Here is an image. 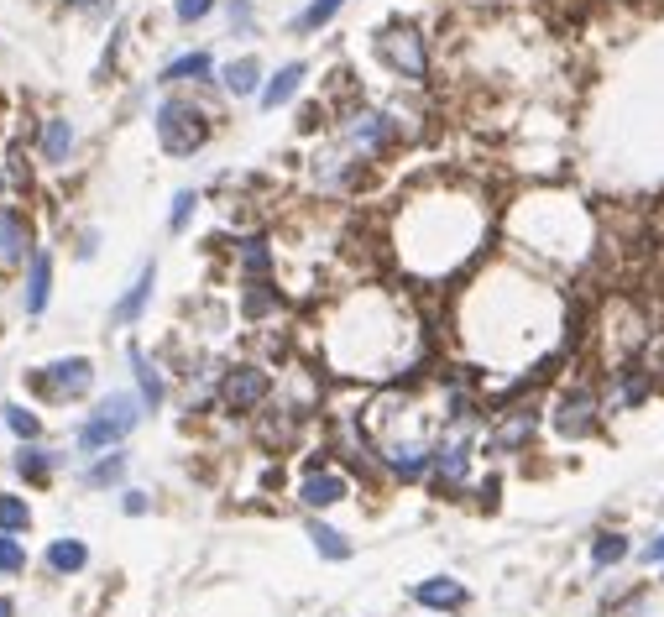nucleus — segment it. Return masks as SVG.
Here are the masks:
<instances>
[{
    "label": "nucleus",
    "mask_w": 664,
    "mask_h": 617,
    "mask_svg": "<svg viewBox=\"0 0 664 617\" xmlns=\"http://www.w3.org/2000/svg\"><path fill=\"white\" fill-rule=\"evenodd\" d=\"M210 11H215V0H178L173 6V16L183 21V27H194V21H204Z\"/></svg>",
    "instance_id": "e433bc0d"
},
{
    "label": "nucleus",
    "mask_w": 664,
    "mask_h": 617,
    "mask_svg": "<svg viewBox=\"0 0 664 617\" xmlns=\"http://www.w3.org/2000/svg\"><path fill=\"white\" fill-rule=\"evenodd\" d=\"M231 27H251V6H246V0H236V6H231Z\"/></svg>",
    "instance_id": "58836bf2"
},
{
    "label": "nucleus",
    "mask_w": 664,
    "mask_h": 617,
    "mask_svg": "<svg viewBox=\"0 0 664 617\" xmlns=\"http://www.w3.org/2000/svg\"><path fill=\"white\" fill-rule=\"evenodd\" d=\"M419 356V330L387 293H356L346 309H335L330 325V361L351 377H393L408 372Z\"/></svg>",
    "instance_id": "f03ea898"
},
{
    "label": "nucleus",
    "mask_w": 664,
    "mask_h": 617,
    "mask_svg": "<svg viewBox=\"0 0 664 617\" xmlns=\"http://www.w3.org/2000/svg\"><path fill=\"white\" fill-rule=\"evenodd\" d=\"M471 482V434H466V419L450 424V434H440L434 445V466H429V487L440 497H455Z\"/></svg>",
    "instance_id": "423d86ee"
},
{
    "label": "nucleus",
    "mask_w": 664,
    "mask_h": 617,
    "mask_svg": "<svg viewBox=\"0 0 664 617\" xmlns=\"http://www.w3.org/2000/svg\"><path fill=\"white\" fill-rule=\"evenodd\" d=\"M644 560H664V534H659V539H649V544H644Z\"/></svg>",
    "instance_id": "ea45409f"
},
{
    "label": "nucleus",
    "mask_w": 664,
    "mask_h": 617,
    "mask_svg": "<svg viewBox=\"0 0 664 617\" xmlns=\"http://www.w3.org/2000/svg\"><path fill=\"white\" fill-rule=\"evenodd\" d=\"M152 126H157V147L168 157H194L204 142H210V110H199L194 100H163L152 110Z\"/></svg>",
    "instance_id": "20e7f679"
},
{
    "label": "nucleus",
    "mask_w": 664,
    "mask_h": 617,
    "mask_svg": "<svg viewBox=\"0 0 664 617\" xmlns=\"http://www.w3.org/2000/svg\"><path fill=\"white\" fill-rule=\"evenodd\" d=\"M37 257L32 246V220L16 210V204H0V272H16Z\"/></svg>",
    "instance_id": "9b49d317"
},
{
    "label": "nucleus",
    "mask_w": 664,
    "mask_h": 617,
    "mask_svg": "<svg viewBox=\"0 0 664 617\" xmlns=\"http://www.w3.org/2000/svg\"><path fill=\"white\" fill-rule=\"evenodd\" d=\"M142 414H147L142 393H110V398H100L95 414L79 424L74 445H79L84 455H110V445H121L126 434L142 424Z\"/></svg>",
    "instance_id": "7ed1b4c3"
},
{
    "label": "nucleus",
    "mask_w": 664,
    "mask_h": 617,
    "mask_svg": "<svg viewBox=\"0 0 664 617\" xmlns=\"http://www.w3.org/2000/svg\"><path fill=\"white\" fill-rule=\"evenodd\" d=\"M53 299V257L48 251H37V257L27 262V288H21V309L27 314H42Z\"/></svg>",
    "instance_id": "dca6fc26"
},
{
    "label": "nucleus",
    "mask_w": 664,
    "mask_h": 617,
    "mask_svg": "<svg viewBox=\"0 0 664 617\" xmlns=\"http://www.w3.org/2000/svg\"><path fill=\"white\" fill-rule=\"evenodd\" d=\"M267 267H272V246L262 236L241 241V272H246V283H267Z\"/></svg>",
    "instance_id": "a878e982"
},
{
    "label": "nucleus",
    "mask_w": 664,
    "mask_h": 617,
    "mask_svg": "<svg viewBox=\"0 0 664 617\" xmlns=\"http://www.w3.org/2000/svg\"><path fill=\"white\" fill-rule=\"evenodd\" d=\"M121 508H126L131 518H142V513H147V492H126V497H121Z\"/></svg>",
    "instance_id": "4c0bfd02"
},
{
    "label": "nucleus",
    "mask_w": 664,
    "mask_h": 617,
    "mask_svg": "<svg viewBox=\"0 0 664 617\" xmlns=\"http://www.w3.org/2000/svg\"><path fill=\"white\" fill-rule=\"evenodd\" d=\"M414 602L429 607V612H455V607H466V586L455 576H429V581L414 586Z\"/></svg>",
    "instance_id": "f3484780"
},
{
    "label": "nucleus",
    "mask_w": 664,
    "mask_h": 617,
    "mask_svg": "<svg viewBox=\"0 0 664 617\" xmlns=\"http://www.w3.org/2000/svg\"><path fill=\"white\" fill-rule=\"evenodd\" d=\"M309 539H314V550L325 560H351V539L340 529H330V523H309Z\"/></svg>",
    "instance_id": "c756f323"
},
{
    "label": "nucleus",
    "mask_w": 664,
    "mask_h": 617,
    "mask_svg": "<svg viewBox=\"0 0 664 617\" xmlns=\"http://www.w3.org/2000/svg\"><path fill=\"white\" fill-rule=\"evenodd\" d=\"M487 241V204L471 189H429L414 194L393 220V251L403 272L419 283L455 278Z\"/></svg>",
    "instance_id": "f257e3e1"
},
{
    "label": "nucleus",
    "mask_w": 664,
    "mask_h": 617,
    "mask_svg": "<svg viewBox=\"0 0 664 617\" xmlns=\"http://www.w3.org/2000/svg\"><path fill=\"white\" fill-rule=\"evenodd\" d=\"M210 74H215V58L199 48V53H183V58H173V63L163 68V74H157V79H163V84H204Z\"/></svg>",
    "instance_id": "412c9836"
},
{
    "label": "nucleus",
    "mask_w": 664,
    "mask_h": 617,
    "mask_svg": "<svg viewBox=\"0 0 664 617\" xmlns=\"http://www.w3.org/2000/svg\"><path fill=\"white\" fill-rule=\"evenodd\" d=\"M11 189V178H6V168H0V194H6Z\"/></svg>",
    "instance_id": "79ce46f5"
},
{
    "label": "nucleus",
    "mask_w": 664,
    "mask_h": 617,
    "mask_svg": "<svg viewBox=\"0 0 664 617\" xmlns=\"http://www.w3.org/2000/svg\"><path fill=\"white\" fill-rule=\"evenodd\" d=\"M131 367H136V393H142V403H147V408H163L168 382H163V372H157V361H152L147 351L131 346Z\"/></svg>",
    "instance_id": "4be33fe9"
},
{
    "label": "nucleus",
    "mask_w": 664,
    "mask_h": 617,
    "mask_svg": "<svg viewBox=\"0 0 664 617\" xmlns=\"http://www.w3.org/2000/svg\"><path fill=\"white\" fill-rule=\"evenodd\" d=\"M377 58L393 68L398 79H408V84L429 79V48H424L419 27H382L377 32Z\"/></svg>",
    "instance_id": "0eeeda50"
},
{
    "label": "nucleus",
    "mask_w": 664,
    "mask_h": 617,
    "mask_svg": "<svg viewBox=\"0 0 664 617\" xmlns=\"http://www.w3.org/2000/svg\"><path fill=\"white\" fill-rule=\"evenodd\" d=\"M27 570V544L21 534H0V576H21Z\"/></svg>",
    "instance_id": "2f4dec72"
},
{
    "label": "nucleus",
    "mask_w": 664,
    "mask_h": 617,
    "mask_svg": "<svg viewBox=\"0 0 664 617\" xmlns=\"http://www.w3.org/2000/svg\"><path fill=\"white\" fill-rule=\"evenodd\" d=\"M152 288H157V262H142V267H136V278H131V288L110 304V325H121V330L136 325V319L147 314V304H152Z\"/></svg>",
    "instance_id": "ddd939ff"
},
{
    "label": "nucleus",
    "mask_w": 664,
    "mask_h": 617,
    "mask_svg": "<svg viewBox=\"0 0 664 617\" xmlns=\"http://www.w3.org/2000/svg\"><path fill=\"white\" fill-rule=\"evenodd\" d=\"M597 408H602V398L591 393V387H570V393H560L555 408H549V424H555V434H565V440H586V434L597 429Z\"/></svg>",
    "instance_id": "1a4fd4ad"
},
{
    "label": "nucleus",
    "mask_w": 664,
    "mask_h": 617,
    "mask_svg": "<svg viewBox=\"0 0 664 617\" xmlns=\"http://www.w3.org/2000/svg\"><path fill=\"white\" fill-rule=\"evenodd\" d=\"M623 555H628L623 534H597V539H591V565H617Z\"/></svg>",
    "instance_id": "72a5a7b5"
},
{
    "label": "nucleus",
    "mask_w": 664,
    "mask_h": 617,
    "mask_svg": "<svg viewBox=\"0 0 664 617\" xmlns=\"http://www.w3.org/2000/svg\"><path fill=\"white\" fill-rule=\"evenodd\" d=\"M351 482L340 471H309L304 482H299V502L304 508H335V502H346Z\"/></svg>",
    "instance_id": "2eb2a0df"
},
{
    "label": "nucleus",
    "mask_w": 664,
    "mask_h": 617,
    "mask_svg": "<svg viewBox=\"0 0 664 617\" xmlns=\"http://www.w3.org/2000/svg\"><path fill=\"white\" fill-rule=\"evenodd\" d=\"M11 466H16V476H27V482H48V476L58 471V455L48 445H21Z\"/></svg>",
    "instance_id": "5701e85b"
},
{
    "label": "nucleus",
    "mask_w": 664,
    "mask_h": 617,
    "mask_svg": "<svg viewBox=\"0 0 664 617\" xmlns=\"http://www.w3.org/2000/svg\"><path fill=\"white\" fill-rule=\"evenodd\" d=\"M304 74H309L304 63H283L278 74H272V79L262 84V110H283V105L304 89Z\"/></svg>",
    "instance_id": "a211bd4d"
},
{
    "label": "nucleus",
    "mask_w": 664,
    "mask_h": 617,
    "mask_svg": "<svg viewBox=\"0 0 664 617\" xmlns=\"http://www.w3.org/2000/svg\"><path fill=\"white\" fill-rule=\"evenodd\" d=\"M194 210H199V194L194 189H178L173 194V210H168V225H173V231H183V225L194 220Z\"/></svg>",
    "instance_id": "f704fd0d"
},
{
    "label": "nucleus",
    "mask_w": 664,
    "mask_h": 617,
    "mask_svg": "<svg viewBox=\"0 0 664 617\" xmlns=\"http://www.w3.org/2000/svg\"><path fill=\"white\" fill-rule=\"evenodd\" d=\"M340 6H346V0H309V6H304L299 16H293V32H299V37L319 32L325 21H335V11H340Z\"/></svg>",
    "instance_id": "c85d7f7f"
},
{
    "label": "nucleus",
    "mask_w": 664,
    "mask_h": 617,
    "mask_svg": "<svg viewBox=\"0 0 664 617\" xmlns=\"http://www.w3.org/2000/svg\"><path fill=\"white\" fill-rule=\"evenodd\" d=\"M0 617H16V607H11V597H0Z\"/></svg>",
    "instance_id": "a19ab883"
},
{
    "label": "nucleus",
    "mask_w": 664,
    "mask_h": 617,
    "mask_svg": "<svg viewBox=\"0 0 664 617\" xmlns=\"http://www.w3.org/2000/svg\"><path fill=\"white\" fill-rule=\"evenodd\" d=\"M121 476H126V450H116V455H100V461L89 466V476H84V482H89V487H121Z\"/></svg>",
    "instance_id": "7c9ffc66"
},
{
    "label": "nucleus",
    "mask_w": 664,
    "mask_h": 617,
    "mask_svg": "<svg viewBox=\"0 0 664 617\" xmlns=\"http://www.w3.org/2000/svg\"><path fill=\"white\" fill-rule=\"evenodd\" d=\"M649 340V330H644V309H638L633 299H612L607 309H602V330H597V346H602V356H607V367L612 372H623L628 361H633V351Z\"/></svg>",
    "instance_id": "39448f33"
},
{
    "label": "nucleus",
    "mask_w": 664,
    "mask_h": 617,
    "mask_svg": "<svg viewBox=\"0 0 664 617\" xmlns=\"http://www.w3.org/2000/svg\"><path fill=\"white\" fill-rule=\"evenodd\" d=\"M272 309H278V288H272V283H251L241 314H246V319H267Z\"/></svg>",
    "instance_id": "473e14b6"
},
{
    "label": "nucleus",
    "mask_w": 664,
    "mask_h": 617,
    "mask_svg": "<svg viewBox=\"0 0 664 617\" xmlns=\"http://www.w3.org/2000/svg\"><path fill=\"white\" fill-rule=\"evenodd\" d=\"M27 529H32V508H27V497L0 492V534H27Z\"/></svg>",
    "instance_id": "bb28decb"
},
{
    "label": "nucleus",
    "mask_w": 664,
    "mask_h": 617,
    "mask_svg": "<svg viewBox=\"0 0 664 617\" xmlns=\"http://www.w3.org/2000/svg\"><path fill=\"white\" fill-rule=\"evenodd\" d=\"M0 419H6V429L16 434L21 445H27V440H37V434H42V419L32 414L27 403H0Z\"/></svg>",
    "instance_id": "cd10ccee"
},
{
    "label": "nucleus",
    "mask_w": 664,
    "mask_h": 617,
    "mask_svg": "<svg viewBox=\"0 0 664 617\" xmlns=\"http://www.w3.org/2000/svg\"><path fill=\"white\" fill-rule=\"evenodd\" d=\"M220 84H225V95H231V100L257 95V89H262V63H257V58H236V63H225V68H220Z\"/></svg>",
    "instance_id": "aec40b11"
},
{
    "label": "nucleus",
    "mask_w": 664,
    "mask_h": 617,
    "mask_svg": "<svg viewBox=\"0 0 664 617\" xmlns=\"http://www.w3.org/2000/svg\"><path fill=\"white\" fill-rule=\"evenodd\" d=\"M89 565V550L79 539H53L48 544V570L53 576H74V570H84Z\"/></svg>",
    "instance_id": "b1692460"
},
{
    "label": "nucleus",
    "mask_w": 664,
    "mask_h": 617,
    "mask_svg": "<svg viewBox=\"0 0 664 617\" xmlns=\"http://www.w3.org/2000/svg\"><path fill=\"white\" fill-rule=\"evenodd\" d=\"M340 136H346V147H351V152L377 157L387 142H393V121H387L382 110H351L346 126H340Z\"/></svg>",
    "instance_id": "f8f14e48"
},
{
    "label": "nucleus",
    "mask_w": 664,
    "mask_h": 617,
    "mask_svg": "<svg viewBox=\"0 0 664 617\" xmlns=\"http://www.w3.org/2000/svg\"><path fill=\"white\" fill-rule=\"evenodd\" d=\"M267 393H272V377L262 367H251V361H236L220 377V403L231 414H257V408H267Z\"/></svg>",
    "instance_id": "6e6552de"
},
{
    "label": "nucleus",
    "mask_w": 664,
    "mask_h": 617,
    "mask_svg": "<svg viewBox=\"0 0 664 617\" xmlns=\"http://www.w3.org/2000/svg\"><path fill=\"white\" fill-rule=\"evenodd\" d=\"M37 152H42V163H68V152H74V126H68V116H48V121H42Z\"/></svg>",
    "instance_id": "6ab92c4d"
},
{
    "label": "nucleus",
    "mask_w": 664,
    "mask_h": 617,
    "mask_svg": "<svg viewBox=\"0 0 664 617\" xmlns=\"http://www.w3.org/2000/svg\"><path fill=\"white\" fill-rule=\"evenodd\" d=\"M37 387L48 398H84L89 387H95V361L89 356H63V361H48V367L37 372Z\"/></svg>",
    "instance_id": "9d476101"
},
{
    "label": "nucleus",
    "mask_w": 664,
    "mask_h": 617,
    "mask_svg": "<svg viewBox=\"0 0 664 617\" xmlns=\"http://www.w3.org/2000/svg\"><path fill=\"white\" fill-rule=\"evenodd\" d=\"M6 157H11V163H6V178H11V189H21V194H27V189H32V168L21 163V157H27V152H21V147H11Z\"/></svg>",
    "instance_id": "c9c22d12"
},
{
    "label": "nucleus",
    "mask_w": 664,
    "mask_h": 617,
    "mask_svg": "<svg viewBox=\"0 0 664 617\" xmlns=\"http://www.w3.org/2000/svg\"><path fill=\"white\" fill-rule=\"evenodd\" d=\"M534 408H508V414H502L497 424H492V434H487V445L497 450V455H508V450H523L534 440Z\"/></svg>",
    "instance_id": "4468645a"
},
{
    "label": "nucleus",
    "mask_w": 664,
    "mask_h": 617,
    "mask_svg": "<svg viewBox=\"0 0 664 617\" xmlns=\"http://www.w3.org/2000/svg\"><path fill=\"white\" fill-rule=\"evenodd\" d=\"M644 398H649V382H644V377H633V372L623 367V372H617V387L602 398V408H638Z\"/></svg>",
    "instance_id": "393cba45"
}]
</instances>
